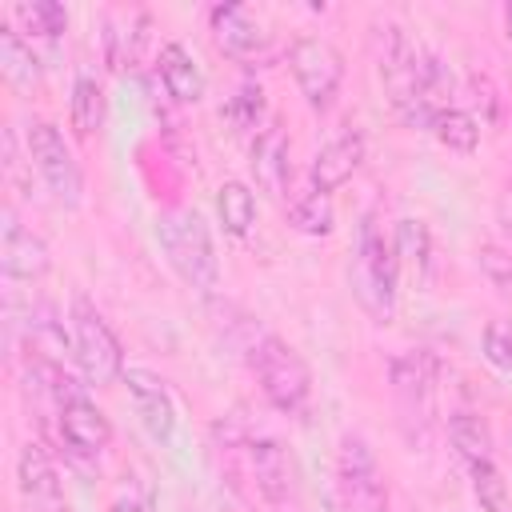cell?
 <instances>
[{
  "mask_svg": "<svg viewBox=\"0 0 512 512\" xmlns=\"http://www.w3.org/2000/svg\"><path fill=\"white\" fill-rule=\"evenodd\" d=\"M376 68L388 92V104L416 128H432V120L452 108V72L444 60L428 56L400 24L376 28Z\"/></svg>",
  "mask_w": 512,
  "mask_h": 512,
  "instance_id": "1",
  "label": "cell"
},
{
  "mask_svg": "<svg viewBox=\"0 0 512 512\" xmlns=\"http://www.w3.org/2000/svg\"><path fill=\"white\" fill-rule=\"evenodd\" d=\"M396 276H400V264H396L392 240H384V228L376 224V216H364L356 228L352 260H348V288L376 324H388L396 312Z\"/></svg>",
  "mask_w": 512,
  "mask_h": 512,
  "instance_id": "2",
  "label": "cell"
},
{
  "mask_svg": "<svg viewBox=\"0 0 512 512\" xmlns=\"http://www.w3.org/2000/svg\"><path fill=\"white\" fill-rule=\"evenodd\" d=\"M160 248L168 256V264L176 268V276L196 288V292H212L220 280V260H216V244L212 232L204 224V216L196 208H172L160 216Z\"/></svg>",
  "mask_w": 512,
  "mask_h": 512,
  "instance_id": "3",
  "label": "cell"
},
{
  "mask_svg": "<svg viewBox=\"0 0 512 512\" xmlns=\"http://www.w3.org/2000/svg\"><path fill=\"white\" fill-rule=\"evenodd\" d=\"M248 364H252V372H256V380H260L264 400H268L276 412L300 416V412L308 408L312 372H308L304 356H300L288 340H280V336H272V332H260V336L248 344Z\"/></svg>",
  "mask_w": 512,
  "mask_h": 512,
  "instance_id": "4",
  "label": "cell"
},
{
  "mask_svg": "<svg viewBox=\"0 0 512 512\" xmlns=\"http://www.w3.org/2000/svg\"><path fill=\"white\" fill-rule=\"evenodd\" d=\"M68 328H72V348H76L72 360L80 364L88 384H112L116 376H124V348H120L112 324L104 320V312L88 296L72 300Z\"/></svg>",
  "mask_w": 512,
  "mask_h": 512,
  "instance_id": "5",
  "label": "cell"
},
{
  "mask_svg": "<svg viewBox=\"0 0 512 512\" xmlns=\"http://www.w3.org/2000/svg\"><path fill=\"white\" fill-rule=\"evenodd\" d=\"M24 148H28V160L32 168L40 172V180L48 184V192L64 204V208H76L80 196H84V172L64 140V132L52 124V120H32L28 124V136H24Z\"/></svg>",
  "mask_w": 512,
  "mask_h": 512,
  "instance_id": "6",
  "label": "cell"
},
{
  "mask_svg": "<svg viewBox=\"0 0 512 512\" xmlns=\"http://www.w3.org/2000/svg\"><path fill=\"white\" fill-rule=\"evenodd\" d=\"M288 64H292V80L300 88V96L308 100V108L324 112L332 108L340 84H344V56L332 40L324 36H300L288 52Z\"/></svg>",
  "mask_w": 512,
  "mask_h": 512,
  "instance_id": "7",
  "label": "cell"
},
{
  "mask_svg": "<svg viewBox=\"0 0 512 512\" xmlns=\"http://www.w3.org/2000/svg\"><path fill=\"white\" fill-rule=\"evenodd\" d=\"M336 464H340V488H344V500L352 512H384L388 508L384 472L364 436H344Z\"/></svg>",
  "mask_w": 512,
  "mask_h": 512,
  "instance_id": "8",
  "label": "cell"
},
{
  "mask_svg": "<svg viewBox=\"0 0 512 512\" xmlns=\"http://www.w3.org/2000/svg\"><path fill=\"white\" fill-rule=\"evenodd\" d=\"M208 28H212L216 48L224 56L240 60V64H248V60H256V56L268 52V32L256 20V12L244 8V4H216L208 12Z\"/></svg>",
  "mask_w": 512,
  "mask_h": 512,
  "instance_id": "9",
  "label": "cell"
},
{
  "mask_svg": "<svg viewBox=\"0 0 512 512\" xmlns=\"http://www.w3.org/2000/svg\"><path fill=\"white\" fill-rule=\"evenodd\" d=\"M120 380H124V388H128V396L136 404V416H140L144 432L156 444H168L172 432H176V400H172L168 384L148 368H124Z\"/></svg>",
  "mask_w": 512,
  "mask_h": 512,
  "instance_id": "10",
  "label": "cell"
},
{
  "mask_svg": "<svg viewBox=\"0 0 512 512\" xmlns=\"http://www.w3.org/2000/svg\"><path fill=\"white\" fill-rule=\"evenodd\" d=\"M16 488L24 512H64V484L52 456L40 444H24L16 456Z\"/></svg>",
  "mask_w": 512,
  "mask_h": 512,
  "instance_id": "11",
  "label": "cell"
},
{
  "mask_svg": "<svg viewBox=\"0 0 512 512\" xmlns=\"http://www.w3.org/2000/svg\"><path fill=\"white\" fill-rule=\"evenodd\" d=\"M0 264L8 280H40L52 268V252L48 240L40 232H32L12 208L4 212V232H0Z\"/></svg>",
  "mask_w": 512,
  "mask_h": 512,
  "instance_id": "12",
  "label": "cell"
},
{
  "mask_svg": "<svg viewBox=\"0 0 512 512\" xmlns=\"http://www.w3.org/2000/svg\"><path fill=\"white\" fill-rule=\"evenodd\" d=\"M244 448H248V468H252L256 492L268 504H288L296 492V468H292L288 448L276 436H252Z\"/></svg>",
  "mask_w": 512,
  "mask_h": 512,
  "instance_id": "13",
  "label": "cell"
},
{
  "mask_svg": "<svg viewBox=\"0 0 512 512\" xmlns=\"http://www.w3.org/2000/svg\"><path fill=\"white\" fill-rule=\"evenodd\" d=\"M56 420H60L64 444H68L76 456H84V460H96V456L108 448V440H112L108 416H104V412L96 408V400H88L84 392L72 396V400H64V404L56 408Z\"/></svg>",
  "mask_w": 512,
  "mask_h": 512,
  "instance_id": "14",
  "label": "cell"
},
{
  "mask_svg": "<svg viewBox=\"0 0 512 512\" xmlns=\"http://www.w3.org/2000/svg\"><path fill=\"white\" fill-rule=\"evenodd\" d=\"M388 376H392L396 396H400L412 412H420V416H428V412H432V396H436L440 364H436V356H432L428 348H408V352L392 356Z\"/></svg>",
  "mask_w": 512,
  "mask_h": 512,
  "instance_id": "15",
  "label": "cell"
},
{
  "mask_svg": "<svg viewBox=\"0 0 512 512\" xmlns=\"http://www.w3.org/2000/svg\"><path fill=\"white\" fill-rule=\"evenodd\" d=\"M364 152H368V140L360 128H344L340 136H332L312 160V188L332 192L344 180H352V172L364 164Z\"/></svg>",
  "mask_w": 512,
  "mask_h": 512,
  "instance_id": "16",
  "label": "cell"
},
{
  "mask_svg": "<svg viewBox=\"0 0 512 512\" xmlns=\"http://www.w3.org/2000/svg\"><path fill=\"white\" fill-rule=\"evenodd\" d=\"M156 72H160V84L164 92L176 100V104H196L204 96V72L196 64V56L180 44V40H168L156 56Z\"/></svg>",
  "mask_w": 512,
  "mask_h": 512,
  "instance_id": "17",
  "label": "cell"
},
{
  "mask_svg": "<svg viewBox=\"0 0 512 512\" xmlns=\"http://www.w3.org/2000/svg\"><path fill=\"white\" fill-rule=\"evenodd\" d=\"M288 132L280 124H268L256 140H252V176L268 196H284L288 188Z\"/></svg>",
  "mask_w": 512,
  "mask_h": 512,
  "instance_id": "18",
  "label": "cell"
},
{
  "mask_svg": "<svg viewBox=\"0 0 512 512\" xmlns=\"http://www.w3.org/2000/svg\"><path fill=\"white\" fill-rule=\"evenodd\" d=\"M24 332H28L32 356H44V360H52V364H60L64 356H76V348H72V328H64L60 312H56L48 300H40V304L28 308Z\"/></svg>",
  "mask_w": 512,
  "mask_h": 512,
  "instance_id": "19",
  "label": "cell"
},
{
  "mask_svg": "<svg viewBox=\"0 0 512 512\" xmlns=\"http://www.w3.org/2000/svg\"><path fill=\"white\" fill-rule=\"evenodd\" d=\"M104 116H108V100H104V88L92 72H76L72 80V100H68V120H72V132L80 140H88L92 132L104 128Z\"/></svg>",
  "mask_w": 512,
  "mask_h": 512,
  "instance_id": "20",
  "label": "cell"
},
{
  "mask_svg": "<svg viewBox=\"0 0 512 512\" xmlns=\"http://www.w3.org/2000/svg\"><path fill=\"white\" fill-rule=\"evenodd\" d=\"M0 68L12 88H32L40 80V56L32 40L12 24H0Z\"/></svg>",
  "mask_w": 512,
  "mask_h": 512,
  "instance_id": "21",
  "label": "cell"
},
{
  "mask_svg": "<svg viewBox=\"0 0 512 512\" xmlns=\"http://www.w3.org/2000/svg\"><path fill=\"white\" fill-rule=\"evenodd\" d=\"M392 252H396V264L400 268H408L416 280H428V268H432V232H428L424 220H416V216L396 220Z\"/></svg>",
  "mask_w": 512,
  "mask_h": 512,
  "instance_id": "22",
  "label": "cell"
},
{
  "mask_svg": "<svg viewBox=\"0 0 512 512\" xmlns=\"http://www.w3.org/2000/svg\"><path fill=\"white\" fill-rule=\"evenodd\" d=\"M216 212H220L224 232L244 240L252 232V224H256V192L244 180H224L216 188Z\"/></svg>",
  "mask_w": 512,
  "mask_h": 512,
  "instance_id": "23",
  "label": "cell"
},
{
  "mask_svg": "<svg viewBox=\"0 0 512 512\" xmlns=\"http://www.w3.org/2000/svg\"><path fill=\"white\" fill-rule=\"evenodd\" d=\"M16 20L24 24L28 40H48V44H56V40L64 36V28H68V12H64V4H56V0L16 4Z\"/></svg>",
  "mask_w": 512,
  "mask_h": 512,
  "instance_id": "24",
  "label": "cell"
},
{
  "mask_svg": "<svg viewBox=\"0 0 512 512\" xmlns=\"http://www.w3.org/2000/svg\"><path fill=\"white\" fill-rule=\"evenodd\" d=\"M444 148H452V152H476V144H480V124H476V116L472 112H464V108H444L436 120H432V128H428Z\"/></svg>",
  "mask_w": 512,
  "mask_h": 512,
  "instance_id": "25",
  "label": "cell"
},
{
  "mask_svg": "<svg viewBox=\"0 0 512 512\" xmlns=\"http://www.w3.org/2000/svg\"><path fill=\"white\" fill-rule=\"evenodd\" d=\"M288 220H292V228L296 232H304V236H328L332 232V224H336V208H332V196L328 192H304L300 200H292V208H288Z\"/></svg>",
  "mask_w": 512,
  "mask_h": 512,
  "instance_id": "26",
  "label": "cell"
},
{
  "mask_svg": "<svg viewBox=\"0 0 512 512\" xmlns=\"http://www.w3.org/2000/svg\"><path fill=\"white\" fill-rule=\"evenodd\" d=\"M448 436L452 444L460 448V456L472 464V460H492V432L488 424L476 416V412H456L448 416Z\"/></svg>",
  "mask_w": 512,
  "mask_h": 512,
  "instance_id": "27",
  "label": "cell"
},
{
  "mask_svg": "<svg viewBox=\"0 0 512 512\" xmlns=\"http://www.w3.org/2000/svg\"><path fill=\"white\" fill-rule=\"evenodd\" d=\"M468 476H472V492L484 512H508V484L492 460H472Z\"/></svg>",
  "mask_w": 512,
  "mask_h": 512,
  "instance_id": "28",
  "label": "cell"
},
{
  "mask_svg": "<svg viewBox=\"0 0 512 512\" xmlns=\"http://www.w3.org/2000/svg\"><path fill=\"white\" fill-rule=\"evenodd\" d=\"M260 116H264V92H260L256 84H240V88L232 92V100H228V120H232V128L252 132V128L260 124Z\"/></svg>",
  "mask_w": 512,
  "mask_h": 512,
  "instance_id": "29",
  "label": "cell"
},
{
  "mask_svg": "<svg viewBox=\"0 0 512 512\" xmlns=\"http://www.w3.org/2000/svg\"><path fill=\"white\" fill-rule=\"evenodd\" d=\"M484 360L500 372H512V324L508 320H492L484 328Z\"/></svg>",
  "mask_w": 512,
  "mask_h": 512,
  "instance_id": "30",
  "label": "cell"
},
{
  "mask_svg": "<svg viewBox=\"0 0 512 512\" xmlns=\"http://www.w3.org/2000/svg\"><path fill=\"white\" fill-rule=\"evenodd\" d=\"M476 260H480V272H484L504 296H512V256L500 252L496 244H484V248L476 252Z\"/></svg>",
  "mask_w": 512,
  "mask_h": 512,
  "instance_id": "31",
  "label": "cell"
},
{
  "mask_svg": "<svg viewBox=\"0 0 512 512\" xmlns=\"http://www.w3.org/2000/svg\"><path fill=\"white\" fill-rule=\"evenodd\" d=\"M496 216H500V224H504V232L512 236V184L500 192V200H496Z\"/></svg>",
  "mask_w": 512,
  "mask_h": 512,
  "instance_id": "32",
  "label": "cell"
},
{
  "mask_svg": "<svg viewBox=\"0 0 512 512\" xmlns=\"http://www.w3.org/2000/svg\"><path fill=\"white\" fill-rule=\"evenodd\" d=\"M504 40H508V44H512V4H508V8H504Z\"/></svg>",
  "mask_w": 512,
  "mask_h": 512,
  "instance_id": "33",
  "label": "cell"
}]
</instances>
